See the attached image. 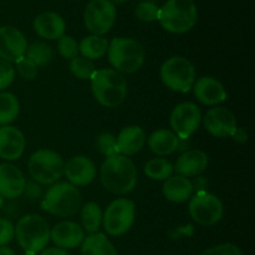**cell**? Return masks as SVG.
Wrapping results in <instances>:
<instances>
[{
	"mask_svg": "<svg viewBox=\"0 0 255 255\" xmlns=\"http://www.w3.org/2000/svg\"><path fill=\"white\" fill-rule=\"evenodd\" d=\"M100 177L106 191L117 196H124L133 191L136 187L137 168L128 157L117 153L105 159Z\"/></svg>",
	"mask_w": 255,
	"mask_h": 255,
	"instance_id": "cell-1",
	"label": "cell"
},
{
	"mask_svg": "<svg viewBox=\"0 0 255 255\" xmlns=\"http://www.w3.org/2000/svg\"><path fill=\"white\" fill-rule=\"evenodd\" d=\"M91 90L100 105L114 109L120 106L126 99L127 82L124 75L116 70H96L91 77Z\"/></svg>",
	"mask_w": 255,
	"mask_h": 255,
	"instance_id": "cell-2",
	"label": "cell"
},
{
	"mask_svg": "<svg viewBox=\"0 0 255 255\" xmlns=\"http://www.w3.org/2000/svg\"><path fill=\"white\" fill-rule=\"evenodd\" d=\"M198 9L193 0H168L159 7L158 21L166 31L184 34L196 25Z\"/></svg>",
	"mask_w": 255,
	"mask_h": 255,
	"instance_id": "cell-3",
	"label": "cell"
},
{
	"mask_svg": "<svg viewBox=\"0 0 255 255\" xmlns=\"http://www.w3.org/2000/svg\"><path fill=\"white\" fill-rule=\"evenodd\" d=\"M17 244L25 253L36 254L44 251L50 242V227L46 219L37 214H27L15 227Z\"/></svg>",
	"mask_w": 255,
	"mask_h": 255,
	"instance_id": "cell-4",
	"label": "cell"
},
{
	"mask_svg": "<svg viewBox=\"0 0 255 255\" xmlns=\"http://www.w3.org/2000/svg\"><path fill=\"white\" fill-rule=\"evenodd\" d=\"M109 61L120 74H133L144 62V49L131 37H115L109 44Z\"/></svg>",
	"mask_w": 255,
	"mask_h": 255,
	"instance_id": "cell-5",
	"label": "cell"
},
{
	"mask_svg": "<svg viewBox=\"0 0 255 255\" xmlns=\"http://www.w3.org/2000/svg\"><path fill=\"white\" fill-rule=\"evenodd\" d=\"M81 193L71 183L60 182L54 183L44 198V209L61 218L72 217L81 208Z\"/></svg>",
	"mask_w": 255,
	"mask_h": 255,
	"instance_id": "cell-6",
	"label": "cell"
},
{
	"mask_svg": "<svg viewBox=\"0 0 255 255\" xmlns=\"http://www.w3.org/2000/svg\"><path fill=\"white\" fill-rule=\"evenodd\" d=\"M29 173L40 184H54L64 176L65 162L51 149H39L31 154L27 163Z\"/></svg>",
	"mask_w": 255,
	"mask_h": 255,
	"instance_id": "cell-7",
	"label": "cell"
},
{
	"mask_svg": "<svg viewBox=\"0 0 255 255\" xmlns=\"http://www.w3.org/2000/svg\"><path fill=\"white\" fill-rule=\"evenodd\" d=\"M161 79L169 90L186 94L191 91L196 82V69L186 57L174 56L163 62Z\"/></svg>",
	"mask_w": 255,
	"mask_h": 255,
	"instance_id": "cell-8",
	"label": "cell"
},
{
	"mask_svg": "<svg viewBox=\"0 0 255 255\" xmlns=\"http://www.w3.org/2000/svg\"><path fill=\"white\" fill-rule=\"evenodd\" d=\"M136 206L131 199L119 198L110 203L102 216V224L107 234L120 237L131 229L134 222Z\"/></svg>",
	"mask_w": 255,
	"mask_h": 255,
	"instance_id": "cell-9",
	"label": "cell"
},
{
	"mask_svg": "<svg viewBox=\"0 0 255 255\" xmlns=\"http://www.w3.org/2000/svg\"><path fill=\"white\" fill-rule=\"evenodd\" d=\"M116 6L111 0H91L84 12L86 29L96 36L107 34L116 21Z\"/></svg>",
	"mask_w": 255,
	"mask_h": 255,
	"instance_id": "cell-10",
	"label": "cell"
},
{
	"mask_svg": "<svg viewBox=\"0 0 255 255\" xmlns=\"http://www.w3.org/2000/svg\"><path fill=\"white\" fill-rule=\"evenodd\" d=\"M192 219L202 226H213L223 218L224 208L221 199L208 192L199 191L189 201Z\"/></svg>",
	"mask_w": 255,
	"mask_h": 255,
	"instance_id": "cell-11",
	"label": "cell"
},
{
	"mask_svg": "<svg viewBox=\"0 0 255 255\" xmlns=\"http://www.w3.org/2000/svg\"><path fill=\"white\" fill-rule=\"evenodd\" d=\"M201 121L202 114L199 107L193 102H183L172 111L169 124L173 129L172 132L184 141L198 129Z\"/></svg>",
	"mask_w": 255,
	"mask_h": 255,
	"instance_id": "cell-12",
	"label": "cell"
},
{
	"mask_svg": "<svg viewBox=\"0 0 255 255\" xmlns=\"http://www.w3.org/2000/svg\"><path fill=\"white\" fill-rule=\"evenodd\" d=\"M25 35L14 26L0 27V59L7 62H16L25 56L27 49Z\"/></svg>",
	"mask_w": 255,
	"mask_h": 255,
	"instance_id": "cell-13",
	"label": "cell"
},
{
	"mask_svg": "<svg viewBox=\"0 0 255 255\" xmlns=\"http://www.w3.org/2000/svg\"><path fill=\"white\" fill-rule=\"evenodd\" d=\"M203 124L207 131L214 137H233L238 129L234 114L224 107H214L209 110L206 114Z\"/></svg>",
	"mask_w": 255,
	"mask_h": 255,
	"instance_id": "cell-14",
	"label": "cell"
},
{
	"mask_svg": "<svg viewBox=\"0 0 255 255\" xmlns=\"http://www.w3.org/2000/svg\"><path fill=\"white\" fill-rule=\"evenodd\" d=\"M64 174L72 186H89L96 178V166L89 157L75 156L65 164Z\"/></svg>",
	"mask_w": 255,
	"mask_h": 255,
	"instance_id": "cell-15",
	"label": "cell"
},
{
	"mask_svg": "<svg viewBox=\"0 0 255 255\" xmlns=\"http://www.w3.org/2000/svg\"><path fill=\"white\" fill-rule=\"evenodd\" d=\"M84 239L85 231L75 222H60L50 231V241L54 242L56 248L64 251L77 248L81 246Z\"/></svg>",
	"mask_w": 255,
	"mask_h": 255,
	"instance_id": "cell-16",
	"label": "cell"
},
{
	"mask_svg": "<svg viewBox=\"0 0 255 255\" xmlns=\"http://www.w3.org/2000/svg\"><path fill=\"white\" fill-rule=\"evenodd\" d=\"M26 188L22 172L11 163L0 164V196L6 199L19 198Z\"/></svg>",
	"mask_w": 255,
	"mask_h": 255,
	"instance_id": "cell-17",
	"label": "cell"
},
{
	"mask_svg": "<svg viewBox=\"0 0 255 255\" xmlns=\"http://www.w3.org/2000/svg\"><path fill=\"white\" fill-rule=\"evenodd\" d=\"M192 89L196 99L207 106H216L228 99V94L223 85L211 76L198 79Z\"/></svg>",
	"mask_w": 255,
	"mask_h": 255,
	"instance_id": "cell-18",
	"label": "cell"
},
{
	"mask_svg": "<svg viewBox=\"0 0 255 255\" xmlns=\"http://www.w3.org/2000/svg\"><path fill=\"white\" fill-rule=\"evenodd\" d=\"M25 137L14 126L0 127V158L15 161L22 156L25 149Z\"/></svg>",
	"mask_w": 255,
	"mask_h": 255,
	"instance_id": "cell-19",
	"label": "cell"
},
{
	"mask_svg": "<svg viewBox=\"0 0 255 255\" xmlns=\"http://www.w3.org/2000/svg\"><path fill=\"white\" fill-rule=\"evenodd\" d=\"M34 30L42 39L59 40L65 35L66 22L57 12L45 11L35 17Z\"/></svg>",
	"mask_w": 255,
	"mask_h": 255,
	"instance_id": "cell-20",
	"label": "cell"
},
{
	"mask_svg": "<svg viewBox=\"0 0 255 255\" xmlns=\"http://www.w3.org/2000/svg\"><path fill=\"white\" fill-rule=\"evenodd\" d=\"M208 167V156L201 149H191L178 157L173 171L186 178L194 177L204 172Z\"/></svg>",
	"mask_w": 255,
	"mask_h": 255,
	"instance_id": "cell-21",
	"label": "cell"
},
{
	"mask_svg": "<svg viewBox=\"0 0 255 255\" xmlns=\"http://www.w3.org/2000/svg\"><path fill=\"white\" fill-rule=\"evenodd\" d=\"M116 144L120 154L132 156L141 151L146 144V133L139 126L125 127L116 137Z\"/></svg>",
	"mask_w": 255,
	"mask_h": 255,
	"instance_id": "cell-22",
	"label": "cell"
},
{
	"mask_svg": "<svg viewBox=\"0 0 255 255\" xmlns=\"http://www.w3.org/2000/svg\"><path fill=\"white\" fill-rule=\"evenodd\" d=\"M193 183L183 176H171L164 181L163 196L169 202L183 203L191 199L193 194Z\"/></svg>",
	"mask_w": 255,
	"mask_h": 255,
	"instance_id": "cell-23",
	"label": "cell"
},
{
	"mask_svg": "<svg viewBox=\"0 0 255 255\" xmlns=\"http://www.w3.org/2000/svg\"><path fill=\"white\" fill-rule=\"evenodd\" d=\"M181 139L169 129L154 131L147 139L149 149L157 156H168L179 148Z\"/></svg>",
	"mask_w": 255,
	"mask_h": 255,
	"instance_id": "cell-24",
	"label": "cell"
},
{
	"mask_svg": "<svg viewBox=\"0 0 255 255\" xmlns=\"http://www.w3.org/2000/svg\"><path fill=\"white\" fill-rule=\"evenodd\" d=\"M81 255H119L114 244L102 233L85 237L81 244Z\"/></svg>",
	"mask_w": 255,
	"mask_h": 255,
	"instance_id": "cell-25",
	"label": "cell"
},
{
	"mask_svg": "<svg viewBox=\"0 0 255 255\" xmlns=\"http://www.w3.org/2000/svg\"><path fill=\"white\" fill-rule=\"evenodd\" d=\"M109 50V41L104 36H96V35H90L82 39L79 45V51L81 52L82 57H86L89 60L101 59Z\"/></svg>",
	"mask_w": 255,
	"mask_h": 255,
	"instance_id": "cell-26",
	"label": "cell"
},
{
	"mask_svg": "<svg viewBox=\"0 0 255 255\" xmlns=\"http://www.w3.org/2000/svg\"><path fill=\"white\" fill-rule=\"evenodd\" d=\"M102 224V212L96 202H89L81 208V227L87 233H99Z\"/></svg>",
	"mask_w": 255,
	"mask_h": 255,
	"instance_id": "cell-27",
	"label": "cell"
},
{
	"mask_svg": "<svg viewBox=\"0 0 255 255\" xmlns=\"http://www.w3.org/2000/svg\"><path fill=\"white\" fill-rule=\"evenodd\" d=\"M20 105L16 96L11 92L0 94V126H7L17 119Z\"/></svg>",
	"mask_w": 255,
	"mask_h": 255,
	"instance_id": "cell-28",
	"label": "cell"
},
{
	"mask_svg": "<svg viewBox=\"0 0 255 255\" xmlns=\"http://www.w3.org/2000/svg\"><path fill=\"white\" fill-rule=\"evenodd\" d=\"M144 173L153 181H166L173 173V164L164 158L149 159L144 166Z\"/></svg>",
	"mask_w": 255,
	"mask_h": 255,
	"instance_id": "cell-29",
	"label": "cell"
},
{
	"mask_svg": "<svg viewBox=\"0 0 255 255\" xmlns=\"http://www.w3.org/2000/svg\"><path fill=\"white\" fill-rule=\"evenodd\" d=\"M52 49L50 45H47L44 41H35L30 46H27L25 56L34 62L37 67L46 66L52 60Z\"/></svg>",
	"mask_w": 255,
	"mask_h": 255,
	"instance_id": "cell-30",
	"label": "cell"
},
{
	"mask_svg": "<svg viewBox=\"0 0 255 255\" xmlns=\"http://www.w3.org/2000/svg\"><path fill=\"white\" fill-rule=\"evenodd\" d=\"M70 71L79 80H91L96 69H95V65L91 60L77 56L70 62Z\"/></svg>",
	"mask_w": 255,
	"mask_h": 255,
	"instance_id": "cell-31",
	"label": "cell"
},
{
	"mask_svg": "<svg viewBox=\"0 0 255 255\" xmlns=\"http://www.w3.org/2000/svg\"><path fill=\"white\" fill-rule=\"evenodd\" d=\"M134 15L138 20L143 22H152L158 20L159 6L154 1L151 0H144L137 4L134 9Z\"/></svg>",
	"mask_w": 255,
	"mask_h": 255,
	"instance_id": "cell-32",
	"label": "cell"
},
{
	"mask_svg": "<svg viewBox=\"0 0 255 255\" xmlns=\"http://www.w3.org/2000/svg\"><path fill=\"white\" fill-rule=\"evenodd\" d=\"M96 147L105 157H111L119 153L116 144V137L109 132H104L96 139Z\"/></svg>",
	"mask_w": 255,
	"mask_h": 255,
	"instance_id": "cell-33",
	"label": "cell"
},
{
	"mask_svg": "<svg viewBox=\"0 0 255 255\" xmlns=\"http://www.w3.org/2000/svg\"><path fill=\"white\" fill-rule=\"evenodd\" d=\"M57 50H59V54L61 55L64 59H75V57L79 56V44L76 42V40L72 36L69 35H64L62 37H60L59 42H57Z\"/></svg>",
	"mask_w": 255,
	"mask_h": 255,
	"instance_id": "cell-34",
	"label": "cell"
},
{
	"mask_svg": "<svg viewBox=\"0 0 255 255\" xmlns=\"http://www.w3.org/2000/svg\"><path fill=\"white\" fill-rule=\"evenodd\" d=\"M16 71L24 80H34L37 75V66L26 56H22L16 62Z\"/></svg>",
	"mask_w": 255,
	"mask_h": 255,
	"instance_id": "cell-35",
	"label": "cell"
},
{
	"mask_svg": "<svg viewBox=\"0 0 255 255\" xmlns=\"http://www.w3.org/2000/svg\"><path fill=\"white\" fill-rule=\"evenodd\" d=\"M15 79V69L11 62L0 59V91L12 84Z\"/></svg>",
	"mask_w": 255,
	"mask_h": 255,
	"instance_id": "cell-36",
	"label": "cell"
},
{
	"mask_svg": "<svg viewBox=\"0 0 255 255\" xmlns=\"http://www.w3.org/2000/svg\"><path fill=\"white\" fill-rule=\"evenodd\" d=\"M202 255H243V253L234 244L224 243L207 249L202 253Z\"/></svg>",
	"mask_w": 255,
	"mask_h": 255,
	"instance_id": "cell-37",
	"label": "cell"
},
{
	"mask_svg": "<svg viewBox=\"0 0 255 255\" xmlns=\"http://www.w3.org/2000/svg\"><path fill=\"white\" fill-rule=\"evenodd\" d=\"M15 227L9 219L0 218V247H5L14 239Z\"/></svg>",
	"mask_w": 255,
	"mask_h": 255,
	"instance_id": "cell-38",
	"label": "cell"
},
{
	"mask_svg": "<svg viewBox=\"0 0 255 255\" xmlns=\"http://www.w3.org/2000/svg\"><path fill=\"white\" fill-rule=\"evenodd\" d=\"M40 255H70L67 253L66 251H64V249H60V248H45L44 251L41 252V254Z\"/></svg>",
	"mask_w": 255,
	"mask_h": 255,
	"instance_id": "cell-39",
	"label": "cell"
},
{
	"mask_svg": "<svg viewBox=\"0 0 255 255\" xmlns=\"http://www.w3.org/2000/svg\"><path fill=\"white\" fill-rule=\"evenodd\" d=\"M0 255H15L14 251L9 247H0Z\"/></svg>",
	"mask_w": 255,
	"mask_h": 255,
	"instance_id": "cell-40",
	"label": "cell"
},
{
	"mask_svg": "<svg viewBox=\"0 0 255 255\" xmlns=\"http://www.w3.org/2000/svg\"><path fill=\"white\" fill-rule=\"evenodd\" d=\"M111 1L114 2V4H124V2L128 1V0H111Z\"/></svg>",
	"mask_w": 255,
	"mask_h": 255,
	"instance_id": "cell-41",
	"label": "cell"
},
{
	"mask_svg": "<svg viewBox=\"0 0 255 255\" xmlns=\"http://www.w3.org/2000/svg\"><path fill=\"white\" fill-rule=\"evenodd\" d=\"M22 255H36V254H32V253H24Z\"/></svg>",
	"mask_w": 255,
	"mask_h": 255,
	"instance_id": "cell-42",
	"label": "cell"
}]
</instances>
